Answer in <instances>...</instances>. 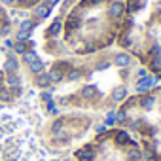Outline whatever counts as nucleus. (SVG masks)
Instances as JSON below:
<instances>
[{"mask_svg":"<svg viewBox=\"0 0 161 161\" xmlns=\"http://www.w3.org/2000/svg\"><path fill=\"white\" fill-rule=\"evenodd\" d=\"M4 44H6V47H14V40H6Z\"/></svg>","mask_w":161,"mask_h":161,"instance_id":"473e14b6","label":"nucleus"},{"mask_svg":"<svg viewBox=\"0 0 161 161\" xmlns=\"http://www.w3.org/2000/svg\"><path fill=\"white\" fill-rule=\"evenodd\" d=\"M95 93H97V89H95V87H91V86H87V87H84L82 97H84V99H93V97H95Z\"/></svg>","mask_w":161,"mask_h":161,"instance_id":"412c9836","label":"nucleus"},{"mask_svg":"<svg viewBox=\"0 0 161 161\" xmlns=\"http://www.w3.org/2000/svg\"><path fill=\"white\" fill-rule=\"evenodd\" d=\"M2 70H4L6 74H17V72H19V59L15 57L14 51H10V53L6 55V61H4Z\"/></svg>","mask_w":161,"mask_h":161,"instance_id":"f257e3e1","label":"nucleus"},{"mask_svg":"<svg viewBox=\"0 0 161 161\" xmlns=\"http://www.w3.org/2000/svg\"><path fill=\"white\" fill-rule=\"evenodd\" d=\"M47 76H49V80H51V84H59V82H63V78H64V70L59 68V66H53V68L47 72Z\"/></svg>","mask_w":161,"mask_h":161,"instance_id":"423d86ee","label":"nucleus"},{"mask_svg":"<svg viewBox=\"0 0 161 161\" xmlns=\"http://www.w3.org/2000/svg\"><path fill=\"white\" fill-rule=\"evenodd\" d=\"M76 155L80 157V161H91V159H95V152H93L91 148L80 150V152H76Z\"/></svg>","mask_w":161,"mask_h":161,"instance_id":"f8f14e48","label":"nucleus"},{"mask_svg":"<svg viewBox=\"0 0 161 161\" xmlns=\"http://www.w3.org/2000/svg\"><path fill=\"white\" fill-rule=\"evenodd\" d=\"M116 140H118V144H127V142H129V135L123 133V131H119V133L116 135Z\"/></svg>","mask_w":161,"mask_h":161,"instance_id":"393cba45","label":"nucleus"},{"mask_svg":"<svg viewBox=\"0 0 161 161\" xmlns=\"http://www.w3.org/2000/svg\"><path fill=\"white\" fill-rule=\"evenodd\" d=\"M32 14H34V17H36L38 21H42V19H47V17L51 15V8H47L46 4H42V2H38V4L34 6V10H32Z\"/></svg>","mask_w":161,"mask_h":161,"instance_id":"20e7f679","label":"nucleus"},{"mask_svg":"<svg viewBox=\"0 0 161 161\" xmlns=\"http://www.w3.org/2000/svg\"><path fill=\"white\" fill-rule=\"evenodd\" d=\"M27 66H29V72H31V74H34V76H38V74L46 72V64H44L40 59L32 61V63H31V64H27Z\"/></svg>","mask_w":161,"mask_h":161,"instance_id":"1a4fd4ad","label":"nucleus"},{"mask_svg":"<svg viewBox=\"0 0 161 161\" xmlns=\"http://www.w3.org/2000/svg\"><path fill=\"white\" fill-rule=\"evenodd\" d=\"M61 31H63V23L57 19V21H53V23L47 27V31H46V36H49V38H57Z\"/></svg>","mask_w":161,"mask_h":161,"instance_id":"0eeeda50","label":"nucleus"},{"mask_svg":"<svg viewBox=\"0 0 161 161\" xmlns=\"http://www.w3.org/2000/svg\"><path fill=\"white\" fill-rule=\"evenodd\" d=\"M31 34H32V32H29V31H19V29H17V32H15V42H29V40H31Z\"/></svg>","mask_w":161,"mask_h":161,"instance_id":"dca6fc26","label":"nucleus"},{"mask_svg":"<svg viewBox=\"0 0 161 161\" xmlns=\"http://www.w3.org/2000/svg\"><path fill=\"white\" fill-rule=\"evenodd\" d=\"M42 101L47 104V103H51V101H53V95H51L49 91H42Z\"/></svg>","mask_w":161,"mask_h":161,"instance_id":"bb28decb","label":"nucleus"},{"mask_svg":"<svg viewBox=\"0 0 161 161\" xmlns=\"http://www.w3.org/2000/svg\"><path fill=\"white\" fill-rule=\"evenodd\" d=\"M150 55H152V57L161 55V44H153V46L150 47Z\"/></svg>","mask_w":161,"mask_h":161,"instance_id":"a878e982","label":"nucleus"},{"mask_svg":"<svg viewBox=\"0 0 161 161\" xmlns=\"http://www.w3.org/2000/svg\"><path fill=\"white\" fill-rule=\"evenodd\" d=\"M0 89H4V78H0Z\"/></svg>","mask_w":161,"mask_h":161,"instance_id":"72a5a7b5","label":"nucleus"},{"mask_svg":"<svg viewBox=\"0 0 161 161\" xmlns=\"http://www.w3.org/2000/svg\"><path fill=\"white\" fill-rule=\"evenodd\" d=\"M64 78L68 80V82H76V80L82 78V72H80L78 68H70V70H68V74H64Z\"/></svg>","mask_w":161,"mask_h":161,"instance_id":"2eb2a0df","label":"nucleus"},{"mask_svg":"<svg viewBox=\"0 0 161 161\" xmlns=\"http://www.w3.org/2000/svg\"><path fill=\"white\" fill-rule=\"evenodd\" d=\"M114 64H116V66H121V68H123V66H129V64H131V55H129V53H123V51L118 53V55L114 57Z\"/></svg>","mask_w":161,"mask_h":161,"instance_id":"6e6552de","label":"nucleus"},{"mask_svg":"<svg viewBox=\"0 0 161 161\" xmlns=\"http://www.w3.org/2000/svg\"><path fill=\"white\" fill-rule=\"evenodd\" d=\"M14 97H12V91H8V89H0V101L2 103H10Z\"/></svg>","mask_w":161,"mask_h":161,"instance_id":"5701e85b","label":"nucleus"},{"mask_svg":"<svg viewBox=\"0 0 161 161\" xmlns=\"http://www.w3.org/2000/svg\"><path fill=\"white\" fill-rule=\"evenodd\" d=\"M127 121V112L121 108L119 112H116V123H125Z\"/></svg>","mask_w":161,"mask_h":161,"instance_id":"b1692460","label":"nucleus"},{"mask_svg":"<svg viewBox=\"0 0 161 161\" xmlns=\"http://www.w3.org/2000/svg\"><path fill=\"white\" fill-rule=\"evenodd\" d=\"M106 129H108L106 125H97V127H95V131H97V133H104Z\"/></svg>","mask_w":161,"mask_h":161,"instance_id":"7c9ffc66","label":"nucleus"},{"mask_svg":"<svg viewBox=\"0 0 161 161\" xmlns=\"http://www.w3.org/2000/svg\"><path fill=\"white\" fill-rule=\"evenodd\" d=\"M19 31H29V32H32V31H34L32 19H23V21L19 23Z\"/></svg>","mask_w":161,"mask_h":161,"instance_id":"a211bd4d","label":"nucleus"},{"mask_svg":"<svg viewBox=\"0 0 161 161\" xmlns=\"http://www.w3.org/2000/svg\"><path fill=\"white\" fill-rule=\"evenodd\" d=\"M15 0H0V4H6V6H12Z\"/></svg>","mask_w":161,"mask_h":161,"instance_id":"2f4dec72","label":"nucleus"},{"mask_svg":"<svg viewBox=\"0 0 161 161\" xmlns=\"http://www.w3.org/2000/svg\"><path fill=\"white\" fill-rule=\"evenodd\" d=\"M157 12H159V14H161V2H159V4H157Z\"/></svg>","mask_w":161,"mask_h":161,"instance_id":"f704fd0d","label":"nucleus"},{"mask_svg":"<svg viewBox=\"0 0 161 161\" xmlns=\"http://www.w3.org/2000/svg\"><path fill=\"white\" fill-rule=\"evenodd\" d=\"M114 123H116V112H114V110H108V112H106V119H104V125H106V127H112Z\"/></svg>","mask_w":161,"mask_h":161,"instance_id":"aec40b11","label":"nucleus"},{"mask_svg":"<svg viewBox=\"0 0 161 161\" xmlns=\"http://www.w3.org/2000/svg\"><path fill=\"white\" fill-rule=\"evenodd\" d=\"M155 84H157L155 76H146V78H140L138 82H136L135 89H136V93H144V91H148L150 87H153Z\"/></svg>","mask_w":161,"mask_h":161,"instance_id":"f03ea898","label":"nucleus"},{"mask_svg":"<svg viewBox=\"0 0 161 161\" xmlns=\"http://www.w3.org/2000/svg\"><path fill=\"white\" fill-rule=\"evenodd\" d=\"M10 32H12V27H10V23H6L2 29H0V36H8Z\"/></svg>","mask_w":161,"mask_h":161,"instance_id":"cd10ccee","label":"nucleus"},{"mask_svg":"<svg viewBox=\"0 0 161 161\" xmlns=\"http://www.w3.org/2000/svg\"><path fill=\"white\" fill-rule=\"evenodd\" d=\"M25 51H29L27 49V42H14V53L15 55H23Z\"/></svg>","mask_w":161,"mask_h":161,"instance_id":"f3484780","label":"nucleus"},{"mask_svg":"<svg viewBox=\"0 0 161 161\" xmlns=\"http://www.w3.org/2000/svg\"><path fill=\"white\" fill-rule=\"evenodd\" d=\"M110 97H112L114 103H123V101L127 99V87H125V86H118V87H114Z\"/></svg>","mask_w":161,"mask_h":161,"instance_id":"39448f33","label":"nucleus"},{"mask_svg":"<svg viewBox=\"0 0 161 161\" xmlns=\"http://www.w3.org/2000/svg\"><path fill=\"white\" fill-rule=\"evenodd\" d=\"M136 76H138V80H140V78H146V76H148V70H146V68H140V70L136 72Z\"/></svg>","mask_w":161,"mask_h":161,"instance_id":"c756f323","label":"nucleus"},{"mask_svg":"<svg viewBox=\"0 0 161 161\" xmlns=\"http://www.w3.org/2000/svg\"><path fill=\"white\" fill-rule=\"evenodd\" d=\"M150 68H152V72H161V55H157V57H153L152 59V63H150Z\"/></svg>","mask_w":161,"mask_h":161,"instance_id":"6ab92c4d","label":"nucleus"},{"mask_svg":"<svg viewBox=\"0 0 161 161\" xmlns=\"http://www.w3.org/2000/svg\"><path fill=\"white\" fill-rule=\"evenodd\" d=\"M138 104H140L144 110H152L153 104H155V97H153V95H142L140 101H138Z\"/></svg>","mask_w":161,"mask_h":161,"instance_id":"9b49d317","label":"nucleus"},{"mask_svg":"<svg viewBox=\"0 0 161 161\" xmlns=\"http://www.w3.org/2000/svg\"><path fill=\"white\" fill-rule=\"evenodd\" d=\"M125 4L123 2H119V0H116V2H112L110 6H108V15L112 17V19H118V17H121L123 15V12H125Z\"/></svg>","mask_w":161,"mask_h":161,"instance_id":"7ed1b4c3","label":"nucleus"},{"mask_svg":"<svg viewBox=\"0 0 161 161\" xmlns=\"http://www.w3.org/2000/svg\"><path fill=\"white\" fill-rule=\"evenodd\" d=\"M4 84H6L8 87H12V89L21 87V78H19L17 74H8V76L4 78Z\"/></svg>","mask_w":161,"mask_h":161,"instance_id":"9d476101","label":"nucleus"},{"mask_svg":"<svg viewBox=\"0 0 161 161\" xmlns=\"http://www.w3.org/2000/svg\"><path fill=\"white\" fill-rule=\"evenodd\" d=\"M61 2V0H42V4H46L47 8H53L55 4H59Z\"/></svg>","mask_w":161,"mask_h":161,"instance_id":"c85d7f7f","label":"nucleus"},{"mask_svg":"<svg viewBox=\"0 0 161 161\" xmlns=\"http://www.w3.org/2000/svg\"><path fill=\"white\" fill-rule=\"evenodd\" d=\"M38 59V53L34 51V49H29V51H25L23 55H21V61L25 63V64H31L32 61H36Z\"/></svg>","mask_w":161,"mask_h":161,"instance_id":"4468645a","label":"nucleus"},{"mask_svg":"<svg viewBox=\"0 0 161 161\" xmlns=\"http://www.w3.org/2000/svg\"><path fill=\"white\" fill-rule=\"evenodd\" d=\"M127 157H129L131 161H138V159H140V150H136V148L127 150Z\"/></svg>","mask_w":161,"mask_h":161,"instance_id":"4be33fe9","label":"nucleus"},{"mask_svg":"<svg viewBox=\"0 0 161 161\" xmlns=\"http://www.w3.org/2000/svg\"><path fill=\"white\" fill-rule=\"evenodd\" d=\"M49 84H51V80H49L47 72H42V74H38V76H36V86H38V87L46 89V87H47Z\"/></svg>","mask_w":161,"mask_h":161,"instance_id":"ddd939ff","label":"nucleus"}]
</instances>
